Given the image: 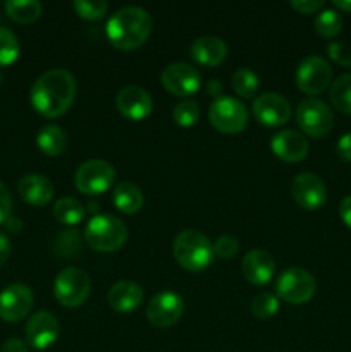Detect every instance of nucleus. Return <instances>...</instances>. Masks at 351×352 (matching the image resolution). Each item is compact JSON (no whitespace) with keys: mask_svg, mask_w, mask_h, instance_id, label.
I'll use <instances>...</instances> for the list:
<instances>
[{"mask_svg":"<svg viewBox=\"0 0 351 352\" xmlns=\"http://www.w3.org/2000/svg\"><path fill=\"white\" fill-rule=\"evenodd\" d=\"M21 198L31 206H45L54 198V184L50 179H47L41 174H30L24 175L17 184Z\"/></svg>","mask_w":351,"mask_h":352,"instance_id":"4be33fe9","label":"nucleus"},{"mask_svg":"<svg viewBox=\"0 0 351 352\" xmlns=\"http://www.w3.org/2000/svg\"><path fill=\"white\" fill-rule=\"evenodd\" d=\"M260 86V79L251 69L241 67L233 74V88L241 98H253Z\"/></svg>","mask_w":351,"mask_h":352,"instance_id":"cd10ccee","label":"nucleus"},{"mask_svg":"<svg viewBox=\"0 0 351 352\" xmlns=\"http://www.w3.org/2000/svg\"><path fill=\"white\" fill-rule=\"evenodd\" d=\"M10 253H12V244H10L9 237L3 232H0V267L7 263V260L10 258Z\"/></svg>","mask_w":351,"mask_h":352,"instance_id":"ea45409f","label":"nucleus"},{"mask_svg":"<svg viewBox=\"0 0 351 352\" xmlns=\"http://www.w3.org/2000/svg\"><path fill=\"white\" fill-rule=\"evenodd\" d=\"M0 352H28V346L24 344V340L12 337V339H7L3 342L2 351Z\"/></svg>","mask_w":351,"mask_h":352,"instance_id":"a19ab883","label":"nucleus"},{"mask_svg":"<svg viewBox=\"0 0 351 352\" xmlns=\"http://www.w3.org/2000/svg\"><path fill=\"white\" fill-rule=\"evenodd\" d=\"M12 212V196L7 186L0 182V223H6L10 219Z\"/></svg>","mask_w":351,"mask_h":352,"instance_id":"e433bc0d","label":"nucleus"},{"mask_svg":"<svg viewBox=\"0 0 351 352\" xmlns=\"http://www.w3.org/2000/svg\"><path fill=\"white\" fill-rule=\"evenodd\" d=\"M143 289L133 280H120L110 287L107 301L109 306L117 313H131L138 309L143 302Z\"/></svg>","mask_w":351,"mask_h":352,"instance_id":"aec40b11","label":"nucleus"},{"mask_svg":"<svg viewBox=\"0 0 351 352\" xmlns=\"http://www.w3.org/2000/svg\"><path fill=\"white\" fill-rule=\"evenodd\" d=\"M89 212H96V210H98V203H89Z\"/></svg>","mask_w":351,"mask_h":352,"instance_id":"49530a36","label":"nucleus"},{"mask_svg":"<svg viewBox=\"0 0 351 352\" xmlns=\"http://www.w3.org/2000/svg\"><path fill=\"white\" fill-rule=\"evenodd\" d=\"M184 315V299L172 291L158 292L147 308V318L157 329H171Z\"/></svg>","mask_w":351,"mask_h":352,"instance_id":"9b49d317","label":"nucleus"},{"mask_svg":"<svg viewBox=\"0 0 351 352\" xmlns=\"http://www.w3.org/2000/svg\"><path fill=\"white\" fill-rule=\"evenodd\" d=\"M240 251V243L234 236H220L217 239V243L213 244V253L217 254L222 260H229V258H234Z\"/></svg>","mask_w":351,"mask_h":352,"instance_id":"c9c22d12","label":"nucleus"},{"mask_svg":"<svg viewBox=\"0 0 351 352\" xmlns=\"http://www.w3.org/2000/svg\"><path fill=\"white\" fill-rule=\"evenodd\" d=\"M55 250L61 256H74L81 251V237L76 230H67V232H61L55 243Z\"/></svg>","mask_w":351,"mask_h":352,"instance_id":"72a5a7b5","label":"nucleus"},{"mask_svg":"<svg viewBox=\"0 0 351 352\" xmlns=\"http://www.w3.org/2000/svg\"><path fill=\"white\" fill-rule=\"evenodd\" d=\"M343 30V17L337 10L323 9L315 17V31L322 38H336Z\"/></svg>","mask_w":351,"mask_h":352,"instance_id":"c85d7f7f","label":"nucleus"},{"mask_svg":"<svg viewBox=\"0 0 351 352\" xmlns=\"http://www.w3.org/2000/svg\"><path fill=\"white\" fill-rule=\"evenodd\" d=\"M61 325L48 311H38L26 323V342L38 351L48 349L57 340Z\"/></svg>","mask_w":351,"mask_h":352,"instance_id":"dca6fc26","label":"nucleus"},{"mask_svg":"<svg viewBox=\"0 0 351 352\" xmlns=\"http://www.w3.org/2000/svg\"><path fill=\"white\" fill-rule=\"evenodd\" d=\"M34 305V296L28 285L10 284L0 292V318L16 323L26 318Z\"/></svg>","mask_w":351,"mask_h":352,"instance_id":"ddd939ff","label":"nucleus"},{"mask_svg":"<svg viewBox=\"0 0 351 352\" xmlns=\"http://www.w3.org/2000/svg\"><path fill=\"white\" fill-rule=\"evenodd\" d=\"M36 144L47 157H58L67 148V136L61 127L50 124L38 133Z\"/></svg>","mask_w":351,"mask_h":352,"instance_id":"b1692460","label":"nucleus"},{"mask_svg":"<svg viewBox=\"0 0 351 352\" xmlns=\"http://www.w3.org/2000/svg\"><path fill=\"white\" fill-rule=\"evenodd\" d=\"M296 122L299 129L310 138H323L330 133L334 126L332 110L329 109L326 102L308 96L301 100L296 109Z\"/></svg>","mask_w":351,"mask_h":352,"instance_id":"423d86ee","label":"nucleus"},{"mask_svg":"<svg viewBox=\"0 0 351 352\" xmlns=\"http://www.w3.org/2000/svg\"><path fill=\"white\" fill-rule=\"evenodd\" d=\"M334 7L351 14V0H334Z\"/></svg>","mask_w":351,"mask_h":352,"instance_id":"a18cd8bd","label":"nucleus"},{"mask_svg":"<svg viewBox=\"0 0 351 352\" xmlns=\"http://www.w3.org/2000/svg\"><path fill=\"white\" fill-rule=\"evenodd\" d=\"M85 241L98 253H114L126 244L127 227L114 215H95L86 223Z\"/></svg>","mask_w":351,"mask_h":352,"instance_id":"20e7f679","label":"nucleus"},{"mask_svg":"<svg viewBox=\"0 0 351 352\" xmlns=\"http://www.w3.org/2000/svg\"><path fill=\"white\" fill-rule=\"evenodd\" d=\"M279 311V298L270 292H260L251 301V313L260 320H268L277 315Z\"/></svg>","mask_w":351,"mask_h":352,"instance_id":"7c9ffc66","label":"nucleus"},{"mask_svg":"<svg viewBox=\"0 0 351 352\" xmlns=\"http://www.w3.org/2000/svg\"><path fill=\"white\" fill-rule=\"evenodd\" d=\"M172 254L176 261L188 272H202L212 265L213 244L203 232L186 229L176 236L172 244Z\"/></svg>","mask_w":351,"mask_h":352,"instance_id":"7ed1b4c3","label":"nucleus"},{"mask_svg":"<svg viewBox=\"0 0 351 352\" xmlns=\"http://www.w3.org/2000/svg\"><path fill=\"white\" fill-rule=\"evenodd\" d=\"M172 119L179 127H193L200 119V107L195 100H182L174 107Z\"/></svg>","mask_w":351,"mask_h":352,"instance_id":"2f4dec72","label":"nucleus"},{"mask_svg":"<svg viewBox=\"0 0 351 352\" xmlns=\"http://www.w3.org/2000/svg\"><path fill=\"white\" fill-rule=\"evenodd\" d=\"M308 140L298 131H281L270 141V150L277 158L288 164H296L308 155Z\"/></svg>","mask_w":351,"mask_h":352,"instance_id":"a211bd4d","label":"nucleus"},{"mask_svg":"<svg viewBox=\"0 0 351 352\" xmlns=\"http://www.w3.org/2000/svg\"><path fill=\"white\" fill-rule=\"evenodd\" d=\"M205 91L209 93L210 96H213V100L220 98L224 93V88H222V82L219 81V79H210L209 82H206L205 86Z\"/></svg>","mask_w":351,"mask_h":352,"instance_id":"37998d69","label":"nucleus"},{"mask_svg":"<svg viewBox=\"0 0 351 352\" xmlns=\"http://www.w3.org/2000/svg\"><path fill=\"white\" fill-rule=\"evenodd\" d=\"M72 7L76 14L85 21H100L109 10V3L103 0H76Z\"/></svg>","mask_w":351,"mask_h":352,"instance_id":"473e14b6","label":"nucleus"},{"mask_svg":"<svg viewBox=\"0 0 351 352\" xmlns=\"http://www.w3.org/2000/svg\"><path fill=\"white\" fill-rule=\"evenodd\" d=\"M336 150L341 160L351 162V133L343 134V136L339 138V141H337L336 144Z\"/></svg>","mask_w":351,"mask_h":352,"instance_id":"58836bf2","label":"nucleus"},{"mask_svg":"<svg viewBox=\"0 0 351 352\" xmlns=\"http://www.w3.org/2000/svg\"><path fill=\"white\" fill-rule=\"evenodd\" d=\"M327 54L337 65L351 67V45L346 43V41H332V43H329L327 45Z\"/></svg>","mask_w":351,"mask_h":352,"instance_id":"f704fd0d","label":"nucleus"},{"mask_svg":"<svg viewBox=\"0 0 351 352\" xmlns=\"http://www.w3.org/2000/svg\"><path fill=\"white\" fill-rule=\"evenodd\" d=\"M332 82V69L329 62L317 55L303 58L296 69V86L305 95H320Z\"/></svg>","mask_w":351,"mask_h":352,"instance_id":"9d476101","label":"nucleus"},{"mask_svg":"<svg viewBox=\"0 0 351 352\" xmlns=\"http://www.w3.org/2000/svg\"><path fill=\"white\" fill-rule=\"evenodd\" d=\"M85 206L76 198H61L54 205V217L64 226H78L85 219Z\"/></svg>","mask_w":351,"mask_h":352,"instance_id":"a878e982","label":"nucleus"},{"mask_svg":"<svg viewBox=\"0 0 351 352\" xmlns=\"http://www.w3.org/2000/svg\"><path fill=\"white\" fill-rule=\"evenodd\" d=\"M323 6H326V3H323L322 0H292L291 2L292 9L299 14H305V16L319 12V10L323 9Z\"/></svg>","mask_w":351,"mask_h":352,"instance_id":"4c0bfd02","label":"nucleus"},{"mask_svg":"<svg viewBox=\"0 0 351 352\" xmlns=\"http://www.w3.org/2000/svg\"><path fill=\"white\" fill-rule=\"evenodd\" d=\"M116 181V170L107 160H88L74 172V186L86 196H98L105 192Z\"/></svg>","mask_w":351,"mask_h":352,"instance_id":"6e6552de","label":"nucleus"},{"mask_svg":"<svg viewBox=\"0 0 351 352\" xmlns=\"http://www.w3.org/2000/svg\"><path fill=\"white\" fill-rule=\"evenodd\" d=\"M6 12L16 23L31 24L41 16V3L36 0H9Z\"/></svg>","mask_w":351,"mask_h":352,"instance_id":"393cba45","label":"nucleus"},{"mask_svg":"<svg viewBox=\"0 0 351 352\" xmlns=\"http://www.w3.org/2000/svg\"><path fill=\"white\" fill-rule=\"evenodd\" d=\"M243 277L253 285H265L275 274V263L270 253L265 250H253L241 261Z\"/></svg>","mask_w":351,"mask_h":352,"instance_id":"6ab92c4d","label":"nucleus"},{"mask_svg":"<svg viewBox=\"0 0 351 352\" xmlns=\"http://www.w3.org/2000/svg\"><path fill=\"white\" fill-rule=\"evenodd\" d=\"M116 107L129 120H143L153 109L150 93L145 91L140 86H126L116 96Z\"/></svg>","mask_w":351,"mask_h":352,"instance_id":"f3484780","label":"nucleus"},{"mask_svg":"<svg viewBox=\"0 0 351 352\" xmlns=\"http://www.w3.org/2000/svg\"><path fill=\"white\" fill-rule=\"evenodd\" d=\"M0 82H2V74H0Z\"/></svg>","mask_w":351,"mask_h":352,"instance_id":"de8ad7c7","label":"nucleus"},{"mask_svg":"<svg viewBox=\"0 0 351 352\" xmlns=\"http://www.w3.org/2000/svg\"><path fill=\"white\" fill-rule=\"evenodd\" d=\"M209 120L219 133L237 134L246 127L248 110L240 100L222 95L210 105Z\"/></svg>","mask_w":351,"mask_h":352,"instance_id":"1a4fd4ad","label":"nucleus"},{"mask_svg":"<svg viewBox=\"0 0 351 352\" xmlns=\"http://www.w3.org/2000/svg\"><path fill=\"white\" fill-rule=\"evenodd\" d=\"M291 192L295 201L301 208L310 210V212L322 208L327 199L326 184L319 175L312 174V172H303V174L296 175L291 186Z\"/></svg>","mask_w":351,"mask_h":352,"instance_id":"4468645a","label":"nucleus"},{"mask_svg":"<svg viewBox=\"0 0 351 352\" xmlns=\"http://www.w3.org/2000/svg\"><path fill=\"white\" fill-rule=\"evenodd\" d=\"M19 41L12 31L0 28V67L14 64L19 57Z\"/></svg>","mask_w":351,"mask_h":352,"instance_id":"c756f323","label":"nucleus"},{"mask_svg":"<svg viewBox=\"0 0 351 352\" xmlns=\"http://www.w3.org/2000/svg\"><path fill=\"white\" fill-rule=\"evenodd\" d=\"M330 102L341 113L351 116V74H343L330 86Z\"/></svg>","mask_w":351,"mask_h":352,"instance_id":"bb28decb","label":"nucleus"},{"mask_svg":"<svg viewBox=\"0 0 351 352\" xmlns=\"http://www.w3.org/2000/svg\"><path fill=\"white\" fill-rule=\"evenodd\" d=\"M193 60L205 67L220 65L227 57V45L217 36H200L189 47Z\"/></svg>","mask_w":351,"mask_h":352,"instance_id":"412c9836","label":"nucleus"},{"mask_svg":"<svg viewBox=\"0 0 351 352\" xmlns=\"http://www.w3.org/2000/svg\"><path fill=\"white\" fill-rule=\"evenodd\" d=\"M92 292V280L88 274L76 267L64 268L54 282V296L65 308H79L86 302Z\"/></svg>","mask_w":351,"mask_h":352,"instance_id":"39448f33","label":"nucleus"},{"mask_svg":"<svg viewBox=\"0 0 351 352\" xmlns=\"http://www.w3.org/2000/svg\"><path fill=\"white\" fill-rule=\"evenodd\" d=\"M151 28L153 21L147 10L141 7H124L112 14L105 26V33L117 50L131 52L147 43Z\"/></svg>","mask_w":351,"mask_h":352,"instance_id":"f03ea898","label":"nucleus"},{"mask_svg":"<svg viewBox=\"0 0 351 352\" xmlns=\"http://www.w3.org/2000/svg\"><path fill=\"white\" fill-rule=\"evenodd\" d=\"M339 215H341V220L344 222V226L351 229V196H346V198L341 201Z\"/></svg>","mask_w":351,"mask_h":352,"instance_id":"79ce46f5","label":"nucleus"},{"mask_svg":"<svg viewBox=\"0 0 351 352\" xmlns=\"http://www.w3.org/2000/svg\"><path fill=\"white\" fill-rule=\"evenodd\" d=\"M253 116L265 127H279L291 119V105L279 93H265L253 102Z\"/></svg>","mask_w":351,"mask_h":352,"instance_id":"2eb2a0df","label":"nucleus"},{"mask_svg":"<svg viewBox=\"0 0 351 352\" xmlns=\"http://www.w3.org/2000/svg\"><path fill=\"white\" fill-rule=\"evenodd\" d=\"M160 82L174 96H189L195 95L202 86V74L198 69L193 65L184 64V62H178V64H171L162 71Z\"/></svg>","mask_w":351,"mask_h":352,"instance_id":"f8f14e48","label":"nucleus"},{"mask_svg":"<svg viewBox=\"0 0 351 352\" xmlns=\"http://www.w3.org/2000/svg\"><path fill=\"white\" fill-rule=\"evenodd\" d=\"M76 79L65 69H52L41 74L31 88V105L47 119L62 117L76 100Z\"/></svg>","mask_w":351,"mask_h":352,"instance_id":"f257e3e1","label":"nucleus"},{"mask_svg":"<svg viewBox=\"0 0 351 352\" xmlns=\"http://www.w3.org/2000/svg\"><path fill=\"white\" fill-rule=\"evenodd\" d=\"M317 282L310 272L303 268H289L279 275L275 282L277 298L289 305H305L315 296Z\"/></svg>","mask_w":351,"mask_h":352,"instance_id":"0eeeda50","label":"nucleus"},{"mask_svg":"<svg viewBox=\"0 0 351 352\" xmlns=\"http://www.w3.org/2000/svg\"><path fill=\"white\" fill-rule=\"evenodd\" d=\"M6 223H7V229L14 234H17L21 229H23V223H21V220L16 219V217H10Z\"/></svg>","mask_w":351,"mask_h":352,"instance_id":"c03bdc74","label":"nucleus"},{"mask_svg":"<svg viewBox=\"0 0 351 352\" xmlns=\"http://www.w3.org/2000/svg\"><path fill=\"white\" fill-rule=\"evenodd\" d=\"M114 205L124 215H134L143 208V191L133 182H119L114 189Z\"/></svg>","mask_w":351,"mask_h":352,"instance_id":"5701e85b","label":"nucleus"}]
</instances>
